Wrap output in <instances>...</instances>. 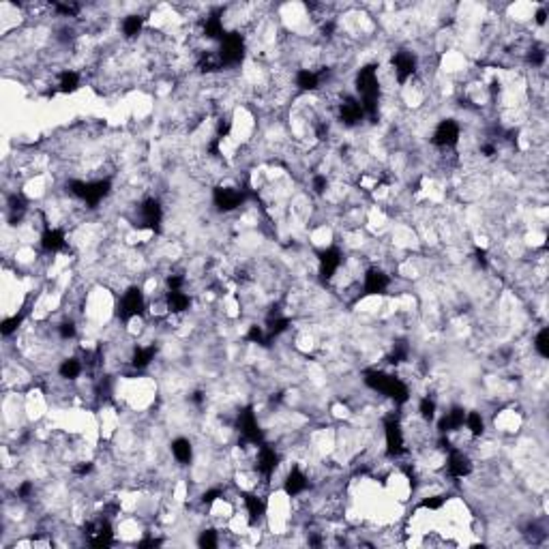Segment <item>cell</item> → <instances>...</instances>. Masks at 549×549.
Returning <instances> with one entry per match:
<instances>
[{"label": "cell", "instance_id": "6da1fadb", "mask_svg": "<svg viewBox=\"0 0 549 549\" xmlns=\"http://www.w3.org/2000/svg\"><path fill=\"white\" fill-rule=\"evenodd\" d=\"M464 138V127L457 119H442L438 121L431 138H429V146L435 150H451V148H459V142Z\"/></svg>", "mask_w": 549, "mask_h": 549}, {"label": "cell", "instance_id": "7a4b0ae2", "mask_svg": "<svg viewBox=\"0 0 549 549\" xmlns=\"http://www.w3.org/2000/svg\"><path fill=\"white\" fill-rule=\"evenodd\" d=\"M170 453H172L174 464L181 466V468H187V466L193 464L195 451H193V442L189 440L187 435H176L174 438V440L170 442Z\"/></svg>", "mask_w": 549, "mask_h": 549}, {"label": "cell", "instance_id": "3957f363", "mask_svg": "<svg viewBox=\"0 0 549 549\" xmlns=\"http://www.w3.org/2000/svg\"><path fill=\"white\" fill-rule=\"evenodd\" d=\"M146 22H148V18L144 13H129V16H125L121 20V35H123V39L129 41V43L138 41L144 35V30H146Z\"/></svg>", "mask_w": 549, "mask_h": 549}, {"label": "cell", "instance_id": "277c9868", "mask_svg": "<svg viewBox=\"0 0 549 549\" xmlns=\"http://www.w3.org/2000/svg\"><path fill=\"white\" fill-rule=\"evenodd\" d=\"M532 350L536 352V356L541 361H547L549 358V328L547 326H541L538 333L534 335L532 339Z\"/></svg>", "mask_w": 549, "mask_h": 549}, {"label": "cell", "instance_id": "5b68a950", "mask_svg": "<svg viewBox=\"0 0 549 549\" xmlns=\"http://www.w3.org/2000/svg\"><path fill=\"white\" fill-rule=\"evenodd\" d=\"M545 22H547V11L541 7V9H536V13H534V24H536V26H545Z\"/></svg>", "mask_w": 549, "mask_h": 549}]
</instances>
